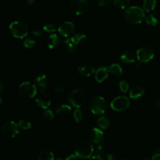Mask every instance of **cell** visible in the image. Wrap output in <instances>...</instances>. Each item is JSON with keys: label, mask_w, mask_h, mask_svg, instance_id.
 Returning <instances> with one entry per match:
<instances>
[{"label": "cell", "mask_w": 160, "mask_h": 160, "mask_svg": "<svg viewBox=\"0 0 160 160\" xmlns=\"http://www.w3.org/2000/svg\"><path fill=\"white\" fill-rule=\"evenodd\" d=\"M75 154L81 159H87L91 157L94 152V148L91 142L86 139H79L75 144Z\"/></svg>", "instance_id": "6da1fadb"}, {"label": "cell", "mask_w": 160, "mask_h": 160, "mask_svg": "<svg viewBox=\"0 0 160 160\" xmlns=\"http://www.w3.org/2000/svg\"><path fill=\"white\" fill-rule=\"evenodd\" d=\"M144 9L139 6H131L125 12V18L126 21L133 25L140 24L144 19Z\"/></svg>", "instance_id": "7a4b0ae2"}, {"label": "cell", "mask_w": 160, "mask_h": 160, "mask_svg": "<svg viewBox=\"0 0 160 160\" xmlns=\"http://www.w3.org/2000/svg\"><path fill=\"white\" fill-rule=\"evenodd\" d=\"M9 29L12 35L18 39L25 38L28 34V27L22 21H14L9 25Z\"/></svg>", "instance_id": "3957f363"}, {"label": "cell", "mask_w": 160, "mask_h": 160, "mask_svg": "<svg viewBox=\"0 0 160 160\" xmlns=\"http://www.w3.org/2000/svg\"><path fill=\"white\" fill-rule=\"evenodd\" d=\"M108 103L102 97H95L89 102V108L91 112L96 115L104 113L107 109Z\"/></svg>", "instance_id": "277c9868"}, {"label": "cell", "mask_w": 160, "mask_h": 160, "mask_svg": "<svg viewBox=\"0 0 160 160\" xmlns=\"http://www.w3.org/2000/svg\"><path fill=\"white\" fill-rule=\"evenodd\" d=\"M86 94L82 90L76 89L72 91L68 96L69 102L75 108L81 107L86 101Z\"/></svg>", "instance_id": "5b68a950"}, {"label": "cell", "mask_w": 160, "mask_h": 160, "mask_svg": "<svg viewBox=\"0 0 160 160\" xmlns=\"http://www.w3.org/2000/svg\"><path fill=\"white\" fill-rule=\"evenodd\" d=\"M2 135L8 139L14 138L19 132L18 125L14 121H8L4 123L1 127Z\"/></svg>", "instance_id": "8992f818"}, {"label": "cell", "mask_w": 160, "mask_h": 160, "mask_svg": "<svg viewBox=\"0 0 160 160\" xmlns=\"http://www.w3.org/2000/svg\"><path fill=\"white\" fill-rule=\"evenodd\" d=\"M19 92L25 98H32L38 93L35 84L29 81L23 82L19 86Z\"/></svg>", "instance_id": "52a82bcc"}, {"label": "cell", "mask_w": 160, "mask_h": 160, "mask_svg": "<svg viewBox=\"0 0 160 160\" xmlns=\"http://www.w3.org/2000/svg\"><path fill=\"white\" fill-rule=\"evenodd\" d=\"M130 102L129 99L124 96L115 98L111 103V108L116 111H123L128 108Z\"/></svg>", "instance_id": "ba28073f"}, {"label": "cell", "mask_w": 160, "mask_h": 160, "mask_svg": "<svg viewBox=\"0 0 160 160\" xmlns=\"http://www.w3.org/2000/svg\"><path fill=\"white\" fill-rule=\"evenodd\" d=\"M154 52L152 48L148 46H143L139 48L136 52V56L139 62H147L153 59Z\"/></svg>", "instance_id": "9c48e42d"}, {"label": "cell", "mask_w": 160, "mask_h": 160, "mask_svg": "<svg viewBox=\"0 0 160 160\" xmlns=\"http://www.w3.org/2000/svg\"><path fill=\"white\" fill-rule=\"evenodd\" d=\"M88 0H71L70 2V9L76 15H80L85 12L88 8Z\"/></svg>", "instance_id": "30bf717a"}, {"label": "cell", "mask_w": 160, "mask_h": 160, "mask_svg": "<svg viewBox=\"0 0 160 160\" xmlns=\"http://www.w3.org/2000/svg\"><path fill=\"white\" fill-rule=\"evenodd\" d=\"M37 104L42 109H47L51 104V98L45 91L39 92L36 96Z\"/></svg>", "instance_id": "8fae6325"}, {"label": "cell", "mask_w": 160, "mask_h": 160, "mask_svg": "<svg viewBox=\"0 0 160 160\" xmlns=\"http://www.w3.org/2000/svg\"><path fill=\"white\" fill-rule=\"evenodd\" d=\"M75 26L71 22L65 21L62 22L58 28V32L64 37H69L74 34Z\"/></svg>", "instance_id": "7c38bea8"}, {"label": "cell", "mask_w": 160, "mask_h": 160, "mask_svg": "<svg viewBox=\"0 0 160 160\" xmlns=\"http://www.w3.org/2000/svg\"><path fill=\"white\" fill-rule=\"evenodd\" d=\"M89 137L91 141L96 144H101L104 141V134L102 131L97 128H94L91 129Z\"/></svg>", "instance_id": "4fadbf2b"}, {"label": "cell", "mask_w": 160, "mask_h": 160, "mask_svg": "<svg viewBox=\"0 0 160 160\" xmlns=\"http://www.w3.org/2000/svg\"><path fill=\"white\" fill-rule=\"evenodd\" d=\"M34 84L37 89V92L45 91L47 87V76L45 74H41L38 76L34 80Z\"/></svg>", "instance_id": "5bb4252c"}, {"label": "cell", "mask_w": 160, "mask_h": 160, "mask_svg": "<svg viewBox=\"0 0 160 160\" xmlns=\"http://www.w3.org/2000/svg\"><path fill=\"white\" fill-rule=\"evenodd\" d=\"M109 69L108 67H101L95 72V79L98 82H102L107 79L109 75Z\"/></svg>", "instance_id": "9a60e30c"}, {"label": "cell", "mask_w": 160, "mask_h": 160, "mask_svg": "<svg viewBox=\"0 0 160 160\" xmlns=\"http://www.w3.org/2000/svg\"><path fill=\"white\" fill-rule=\"evenodd\" d=\"M95 72L94 68L90 64H84L78 68V72L82 76L88 77Z\"/></svg>", "instance_id": "2e32d148"}, {"label": "cell", "mask_w": 160, "mask_h": 160, "mask_svg": "<svg viewBox=\"0 0 160 160\" xmlns=\"http://www.w3.org/2000/svg\"><path fill=\"white\" fill-rule=\"evenodd\" d=\"M60 43V38L56 34H51L47 39V45L51 49L57 48Z\"/></svg>", "instance_id": "e0dca14e"}, {"label": "cell", "mask_w": 160, "mask_h": 160, "mask_svg": "<svg viewBox=\"0 0 160 160\" xmlns=\"http://www.w3.org/2000/svg\"><path fill=\"white\" fill-rule=\"evenodd\" d=\"M71 111V108L69 106L66 104H62L56 108V112L60 117H66L69 115Z\"/></svg>", "instance_id": "ac0fdd59"}, {"label": "cell", "mask_w": 160, "mask_h": 160, "mask_svg": "<svg viewBox=\"0 0 160 160\" xmlns=\"http://www.w3.org/2000/svg\"><path fill=\"white\" fill-rule=\"evenodd\" d=\"M144 94V89L141 86H136L131 89L129 97L133 99H137L141 98Z\"/></svg>", "instance_id": "d6986e66"}, {"label": "cell", "mask_w": 160, "mask_h": 160, "mask_svg": "<svg viewBox=\"0 0 160 160\" xmlns=\"http://www.w3.org/2000/svg\"><path fill=\"white\" fill-rule=\"evenodd\" d=\"M121 60L124 63L129 64L134 62L135 61V57L132 52L130 51H125L121 56Z\"/></svg>", "instance_id": "ffe728a7"}, {"label": "cell", "mask_w": 160, "mask_h": 160, "mask_svg": "<svg viewBox=\"0 0 160 160\" xmlns=\"http://www.w3.org/2000/svg\"><path fill=\"white\" fill-rule=\"evenodd\" d=\"M54 157L52 152L48 150L41 151L37 157V160H54Z\"/></svg>", "instance_id": "44dd1931"}, {"label": "cell", "mask_w": 160, "mask_h": 160, "mask_svg": "<svg viewBox=\"0 0 160 160\" xmlns=\"http://www.w3.org/2000/svg\"><path fill=\"white\" fill-rule=\"evenodd\" d=\"M71 39L76 44H82L86 39V35L82 32H76L72 36Z\"/></svg>", "instance_id": "7402d4cb"}, {"label": "cell", "mask_w": 160, "mask_h": 160, "mask_svg": "<svg viewBox=\"0 0 160 160\" xmlns=\"http://www.w3.org/2000/svg\"><path fill=\"white\" fill-rule=\"evenodd\" d=\"M64 44L65 46V48L66 50L71 54H74L77 51V47L76 46V44H74L71 38H68L64 40Z\"/></svg>", "instance_id": "603a6c76"}, {"label": "cell", "mask_w": 160, "mask_h": 160, "mask_svg": "<svg viewBox=\"0 0 160 160\" xmlns=\"http://www.w3.org/2000/svg\"><path fill=\"white\" fill-rule=\"evenodd\" d=\"M98 126L102 129H107L110 125V119L106 116H102L98 119Z\"/></svg>", "instance_id": "cb8c5ba5"}, {"label": "cell", "mask_w": 160, "mask_h": 160, "mask_svg": "<svg viewBox=\"0 0 160 160\" xmlns=\"http://www.w3.org/2000/svg\"><path fill=\"white\" fill-rule=\"evenodd\" d=\"M156 0H144L143 2V9L146 12L152 11L156 6Z\"/></svg>", "instance_id": "d4e9b609"}, {"label": "cell", "mask_w": 160, "mask_h": 160, "mask_svg": "<svg viewBox=\"0 0 160 160\" xmlns=\"http://www.w3.org/2000/svg\"><path fill=\"white\" fill-rule=\"evenodd\" d=\"M131 3V0H113L114 5L118 9H125Z\"/></svg>", "instance_id": "484cf974"}, {"label": "cell", "mask_w": 160, "mask_h": 160, "mask_svg": "<svg viewBox=\"0 0 160 160\" xmlns=\"http://www.w3.org/2000/svg\"><path fill=\"white\" fill-rule=\"evenodd\" d=\"M111 72L116 76H121L122 74V69L118 64H112L110 67Z\"/></svg>", "instance_id": "4316f807"}, {"label": "cell", "mask_w": 160, "mask_h": 160, "mask_svg": "<svg viewBox=\"0 0 160 160\" xmlns=\"http://www.w3.org/2000/svg\"><path fill=\"white\" fill-rule=\"evenodd\" d=\"M144 19L146 24L151 26H155L158 22L157 18L152 14H149L145 16Z\"/></svg>", "instance_id": "83f0119b"}, {"label": "cell", "mask_w": 160, "mask_h": 160, "mask_svg": "<svg viewBox=\"0 0 160 160\" xmlns=\"http://www.w3.org/2000/svg\"><path fill=\"white\" fill-rule=\"evenodd\" d=\"M19 126L23 129H28L31 128L32 127V124L31 123L26 120V119H21L19 121Z\"/></svg>", "instance_id": "f1b7e54d"}, {"label": "cell", "mask_w": 160, "mask_h": 160, "mask_svg": "<svg viewBox=\"0 0 160 160\" xmlns=\"http://www.w3.org/2000/svg\"><path fill=\"white\" fill-rule=\"evenodd\" d=\"M24 46L27 48H33L36 44V41L32 38H26L23 41Z\"/></svg>", "instance_id": "f546056e"}, {"label": "cell", "mask_w": 160, "mask_h": 160, "mask_svg": "<svg viewBox=\"0 0 160 160\" xmlns=\"http://www.w3.org/2000/svg\"><path fill=\"white\" fill-rule=\"evenodd\" d=\"M43 29L48 32H54L56 31V27L52 23H47L43 26Z\"/></svg>", "instance_id": "4dcf8cb0"}, {"label": "cell", "mask_w": 160, "mask_h": 160, "mask_svg": "<svg viewBox=\"0 0 160 160\" xmlns=\"http://www.w3.org/2000/svg\"><path fill=\"white\" fill-rule=\"evenodd\" d=\"M43 118L45 120L50 121L53 119L54 118V114L51 110L50 109H46L43 112Z\"/></svg>", "instance_id": "1f68e13d"}, {"label": "cell", "mask_w": 160, "mask_h": 160, "mask_svg": "<svg viewBox=\"0 0 160 160\" xmlns=\"http://www.w3.org/2000/svg\"><path fill=\"white\" fill-rule=\"evenodd\" d=\"M119 89L122 92H127L129 89V84L125 80H122L119 82Z\"/></svg>", "instance_id": "d6a6232c"}, {"label": "cell", "mask_w": 160, "mask_h": 160, "mask_svg": "<svg viewBox=\"0 0 160 160\" xmlns=\"http://www.w3.org/2000/svg\"><path fill=\"white\" fill-rule=\"evenodd\" d=\"M75 121L76 122H79V121H81L82 118V112L81 111L77 108L75 109V111H74V114H73Z\"/></svg>", "instance_id": "836d02e7"}, {"label": "cell", "mask_w": 160, "mask_h": 160, "mask_svg": "<svg viewBox=\"0 0 160 160\" xmlns=\"http://www.w3.org/2000/svg\"><path fill=\"white\" fill-rule=\"evenodd\" d=\"M104 149L103 147L101 144H98L96 146V148H95V152H96V156H101V155H102L104 154Z\"/></svg>", "instance_id": "e575fe53"}, {"label": "cell", "mask_w": 160, "mask_h": 160, "mask_svg": "<svg viewBox=\"0 0 160 160\" xmlns=\"http://www.w3.org/2000/svg\"><path fill=\"white\" fill-rule=\"evenodd\" d=\"M152 160H160V148L156 149L153 152Z\"/></svg>", "instance_id": "d590c367"}, {"label": "cell", "mask_w": 160, "mask_h": 160, "mask_svg": "<svg viewBox=\"0 0 160 160\" xmlns=\"http://www.w3.org/2000/svg\"><path fill=\"white\" fill-rule=\"evenodd\" d=\"M111 0H98V3L100 6H106L110 3Z\"/></svg>", "instance_id": "8d00e7d4"}, {"label": "cell", "mask_w": 160, "mask_h": 160, "mask_svg": "<svg viewBox=\"0 0 160 160\" xmlns=\"http://www.w3.org/2000/svg\"><path fill=\"white\" fill-rule=\"evenodd\" d=\"M54 91L57 94H61L64 91V88L62 87V86H56L54 89Z\"/></svg>", "instance_id": "74e56055"}, {"label": "cell", "mask_w": 160, "mask_h": 160, "mask_svg": "<svg viewBox=\"0 0 160 160\" xmlns=\"http://www.w3.org/2000/svg\"><path fill=\"white\" fill-rule=\"evenodd\" d=\"M32 34L36 36V37H40L42 36V32L40 31V30H38V29H36V30H34L32 31Z\"/></svg>", "instance_id": "f35d334b"}, {"label": "cell", "mask_w": 160, "mask_h": 160, "mask_svg": "<svg viewBox=\"0 0 160 160\" xmlns=\"http://www.w3.org/2000/svg\"><path fill=\"white\" fill-rule=\"evenodd\" d=\"M77 156L75 154H71L69 156H68L65 160H77Z\"/></svg>", "instance_id": "ab89813d"}, {"label": "cell", "mask_w": 160, "mask_h": 160, "mask_svg": "<svg viewBox=\"0 0 160 160\" xmlns=\"http://www.w3.org/2000/svg\"><path fill=\"white\" fill-rule=\"evenodd\" d=\"M89 160H103V159H102V158H101V156L96 155V156L90 157Z\"/></svg>", "instance_id": "60d3db41"}, {"label": "cell", "mask_w": 160, "mask_h": 160, "mask_svg": "<svg viewBox=\"0 0 160 160\" xmlns=\"http://www.w3.org/2000/svg\"><path fill=\"white\" fill-rule=\"evenodd\" d=\"M107 160H118V159L113 155L109 154L107 155Z\"/></svg>", "instance_id": "b9f144b4"}, {"label": "cell", "mask_w": 160, "mask_h": 160, "mask_svg": "<svg viewBox=\"0 0 160 160\" xmlns=\"http://www.w3.org/2000/svg\"><path fill=\"white\" fill-rule=\"evenodd\" d=\"M5 89V84H4L3 82H1V84H0V91L1 93H2V92L4 91Z\"/></svg>", "instance_id": "7bdbcfd3"}, {"label": "cell", "mask_w": 160, "mask_h": 160, "mask_svg": "<svg viewBox=\"0 0 160 160\" xmlns=\"http://www.w3.org/2000/svg\"><path fill=\"white\" fill-rule=\"evenodd\" d=\"M156 106L158 108H160V100H158V101L156 102Z\"/></svg>", "instance_id": "ee69618b"}, {"label": "cell", "mask_w": 160, "mask_h": 160, "mask_svg": "<svg viewBox=\"0 0 160 160\" xmlns=\"http://www.w3.org/2000/svg\"><path fill=\"white\" fill-rule=\"evenodd\" d=\"M26 1L28 2V4H32L36 1V0H26Z\"/></svg>", "instance_id": "f6af8a7d"}, {"label": "cell", "mask_w": 160, "mask_h": 160, "mask_svg": "<svg viewBox=\"0 0 160 160\" xmlns=\"http://www.w3.org/2000/svg\"><path fill=\"white\" fill-rule=\"evenodd\" d=\"M56 160H62V158H61V157H58V158L56 159Z\"/></svg>", "instance_id": "bcb514c9"}, {"label": "cell", "mask_w": 160, "mask_h": 160, "mask_svg": "<svg viewBox=\"0 0 160 160\" xmlns=\"http://www.w3.org/2000/svg\"><path fill=\"white\" fill-rule=\"evenodd\" d=\"M2 98H1V107H2Z\"/></svg>", "instance_id": "7dc6e473"}, {"label": "cell", "mask_w": 160, "mask_h": 160, "mask_svg": "<svg viewBox=\"0 0 160 160\" xmlns=\"http://www.w3.org/2000/svg\"><path fill=\"white\" fill-rule=\"evenodd\" d=\"M118 160H128V159H118Z\"/></svg>", "instance_id": "c3c4849f"}, {"label": "cell", "mask_w": 160, "mask_h": 160, "mask_svg": "<svg viewBox=\"0 0 160 160\" xmlns=\"http://www.w3.org/2000/svg\"><path fill=\"white\" fill-rule=\"evenodd\" d=\"M146 160H149V159H146Z\"/></svg>", "instance_id": "681fc988"}]
</instances>
